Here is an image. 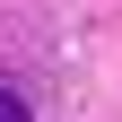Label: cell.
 Listing matches in <instances>:
<instances>
[{
  "mask_svg": "<svg viewBox=\"0 0 122 122\" xmlns=\"http://www.w3.org/2000/svg\"><path fill=\"white\" fill-rule=\"evenodd\" d=\"M0 122H35V113H26V96H9V87H0Z\"/></svg>",
  "mask_w": 122,
  "mask_h": 122,
  "instance_id": "1",
  "label": "cell"
}]
</instances>
